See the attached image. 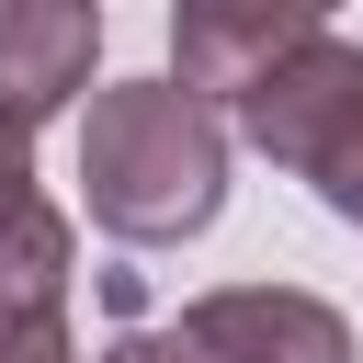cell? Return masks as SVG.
<instances>
[{
	"mask_svg": "<svg viewBox=\"0 0 363 363\" xmlns=\"http://www.w3.org/2000/svg\"><path fill=\"white\" fill-rule=\"evenodd\" d=\"M227 159H238V125L216 102H193L170 68L102 79L91 113H79V193H91V227L125 238V250L204 238L216 204H227Z\"/></svg>",
	"mask_w": 363,
	"mask_h": 363,
	"instance_id": "1",
	"label": "cell"
},
{
	"mask_svg": "<svg viewBox=\"0 0 363 363\" xmlns=\"http://www.w3.org/2000/svg\"><path fill=\"white\" fill-rule=\"evenodd\" d=\"M318 34H329L318 0H182L170 11V79L216 113H250Z\"/></svg>",
	"mask_w": 363,
	"mask_h": 363,
	"instance_id": "2",
	"label": "cell"
},
{
	"mask_svg": "<svg viewBox=\"0 0 363 363\" xmlns=\"http://www.w3.org/2000/svg\"><path fill=\"white\" fill-rule=\"evenodd\" d=\"M182 340L204 363H352V318L306 284H216L182 306Z\"/></svg>",
	"mask_w": 363,
	"mask_h": 363,
	"instance_id": "3",
	"label": "cell"
},
{
	"mask_svg": "<svg viewBox=\"0 0 363 363\" xmlns=\"http://www.w3.org/2000/svg\"><path fill=\"white\" fill-rule=\"evenodd\" d=\"M227 125H238L272 170L318 182V159L363 125V45H352V34H318V45H306V57H295V68H284L250 113H227Z\"/></svg>",
	"mask_w": 363,
	"mask_h": 363,
	"instance_id": "4",
	"label": "cell"
},
{
	"mask_svg": "<svg viewBox=\"0 0 363 363\" xmlns=\"http://www.w3.org/2000/svg\"><path fill=\"white\" fill-rule=\"evenodd\" d=\"M102 68V11L91 0H0V113L34 136L45 113H68Z\"/></svg>",
	"mask_w": 363,
	"mask_h": 363,
	"instance_id": "5",
	"label": "cell"
},
{
	"mask_svg": "<svg viewBox=\"0 0 363 363\" xmlns=\"http://www.w3.org/2000/svg\"><path fill=\"white\" fill-rule=\"evenodd\" d=\"M68 272H79V227H68L57 204L11 216V227H0V329H23V318H68Z\"/></svg>",
	"mask_w": 363,
	"mask_h": 363,
	"instance_id": "6",
	"label": "cell"
},
{
	"mask_svg": "<svg viewBox=\"0 0 363 363\" xmlns=\"http://www.w3.org/2000/svg\"><path fill=\"white\" fill-rule=\"evenodd\" d=\"M318 204H329L340 227H363V125H352V136L318 159Z\"/></svg>",
	"mask_w": 363,
	"mask_h": 363,
	"instance_id": "7",
	"label": "cell"
},
{
	"mask_svg": "<svg viewBox=\"0 0 363 363\" xmlns=\"http://www.w3.org/2000/svg\"><path fill=\"white\" fill-rule=\"evenodd\" d=\"M0 363H91V352L68 318H23V329H0Z\"/></svg>",
	"mask_w": 363,
	"mask_h": 363,
	"instance_id": "8",
	"label": "cell"
},
{
	"mask_svg": "<svg viewBox=\"0 0 363 363\" xmlns=\"http://www.w3.org/2000/svg\"><path fill=\"white\" fill-rule=\"evenodd\" d=\"M34 204H45V193H34V136L0 113V227H11V216H34Z\"/></svg>",
	"mask_w": 363,
	"mask_h": 363,
	"instance_id": "9",
	"label": "cell"
},
{
	"mask_svg": "<svg viewBox=\"0 0 363 363\" xmlns=\"http://www.w3.org/2000/svg\"><path fill=\"white\" fill-rule=\"evenodd\" d=\"M91 363H204V352H193L182 329H125V340H102Z\"/></svg>",
	"mask_w": 363,
	"mask_h": 363,
	"instance_id": "10",
	"label": "cell"
}]
</instances>
